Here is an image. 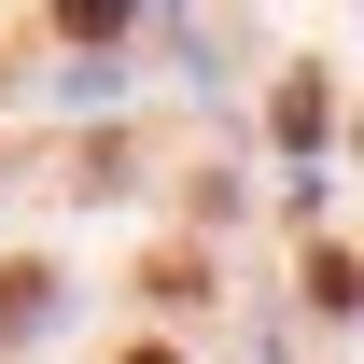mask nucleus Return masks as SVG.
<instances>
[{
    "label": "nucleus",
    "mask_w": 364,
    "mask_h": 364,
    "mask_svg": "<svg viewBox=\"0 0 364 364\" xmlns=\"http://www.w3.org/2000/svg\"><path fill=\"white\" fill-rule=\"evenodd\" d=\"M127 364H168V350H127Z\"/></svg>",
    "instance_id": "f257e3e1"
}]
</instances>
